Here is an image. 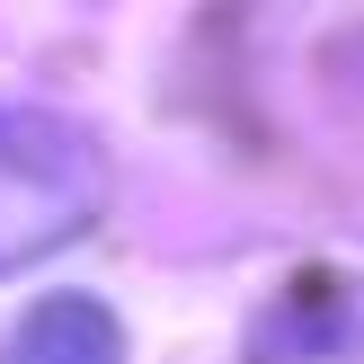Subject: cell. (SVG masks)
<instances>
[{"label": "cell", "instance_id": "cell-1", "mask_svg": "<svg viewBox=\"0 0 364 364\" xmlns=\"http://www.w3.org/2000/svg\"><path fill=\"white\" fill-rule=\"evenodd\" d=\"M107 213V142L98 124L45 98H0V276L63 258Z\"/></svg>", "mask_w": 364, "mask_h": 364}, {"label": "cell", "instance_id": "cell-2", "mask_svg": "<svg viewBox=\"0 0 364 364\" xmlns=\"http://www.w3.org/2000/svg\"><path fill=\"white\" fill-rule=\"evenodd\" d=\"M249 364H364V267H294L249 320Z\"/></svg>", "mask_w": 364, "mask_h": 364}, {"label": "cell", "instance_id": "cell-3", "mask_svg": "<svg viewBox=\"0 0 364 364\" xmlns=\"http://www.w3.org/2000/svg\"><path fill=\"white\" fill-rule=\"evenodd\" d=\"M0 364H124V320L98 294H36L0 338Z\"/></svg>", "mask_w": 364, "mask_h": 364}]
</instances>
